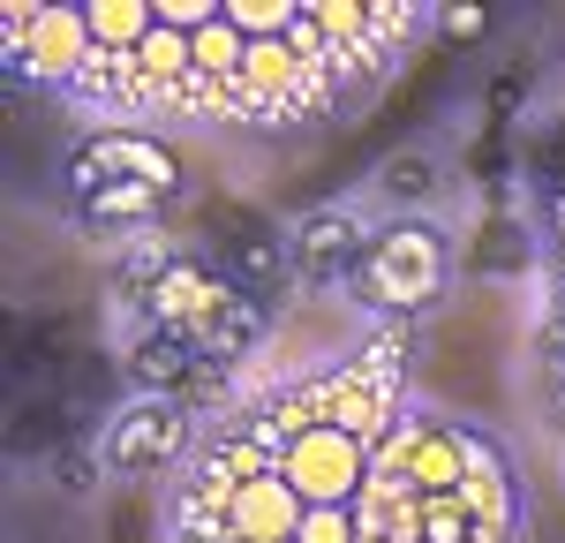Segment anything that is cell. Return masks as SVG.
Here are the masks:
<instances>
[{"instance_id": "6da1fadb", "label": "cell", "mask_w": 565, "mask_h": 543, "mask_svg": "<svg viewBox=\"0 0 565 543\" xmlns=\"http://www.w3.org/2000/svg\"><path fill=\"white\" fill-rule=\"evenodd\" d=\"M279 476L302 491V505H354L370 491L377 460H370V438H354L348 423H302L279 446Z\"/></svg>"}, {"instance_id": "7a4b0ae2", "label": "cell", "mask_w": 565, "mask_h": 543, "mask_svg": "<svg viewBox=\"0 0 565 543\" xmlns=\"http://www.w3.org/2000/svg\"><path fill=\"white\" fill-rule=\"evenodd\" d=\"M302 521H309V505L279 468L242 476V483H226V498H218V529H226L234 543H295Z\"/></svg>"}, {"instance_id": "3957f363", "label": "cell", "mask_w": 565, "mask_h": 543, "mask_svg": "<svg viewBox=\"0 0 565 543\" xmlns=\"http://www.w3.org/2000/svg\"><path fill=\"white\" fill-rule=\"evenodd\" d=\"M15 68H31L45 84H61V76H84L90 68V23L84 8H39V23H31V39H23V61Z\"/></svg>"}, {"instance_id": "277c9868", "label": "cell", "mask_w": 565, "mask_h": 543, "mask_svg": "<svg viewBox=\"0 0 565 543\" xmlns=\"http://www.w3.org/2000/svg\"><path fill=\"white\" fill-rule=\"evenodd\" d=\"M370 287L385 295V302H423L437 287V242L430 234H385L377 249H370Z\"/></svg>"}, {"instance_id": "5b68a950", "label": "cell", "mask_w": 565, "mask_h": 543, "mask_svg": "<svg viewBox=\"0 0 565 543\" xmlns=\"http://www.w3.org/2000/svg\"><path fill=\"white\" fill-rule=\"evenodd\" d=\"M460 505H468V521H476L482 543H498L513 529V483H505V468H498V453H482L468 460V483H460Z\"/></svg>"}, {"instance_id": "8992f818", "label": "cell", "mask_w": 565, "mask_h": 543, "mask_svg": "<svg viewBox=\"0 0 565 543\" xmlns=\"http://www.w3.org/2000/svg\"><path fill=\"white\" fill-rule=\"evenodd\" d=\"M84 23H90V61H98V53L129 61L136 45L159 31V8H151V0H90Z\"/></svg>"}, {"instance_id": "52a82bcc", "label": "cell", "mask_w": 565, "mask_h": 543, "mask_svg": "<svg viewBox=\"0 0 565 543\" xmlns=\"http://www.w3.org/2000/svg\"><path fill=\"white\" fill-rule=\"evenodd\" d=\"M295 76H302V45H295V39H264V45H249L242 84H234V91H242L249 106H287Z\"/></svg>"}, {"instance_id": "ba28073f", "label": "cell", "mask_w": 565, "mask_h": 543, "mask_svg": "<svg viewBox=\"0 0 565 543\" xmlns=\"http://www.w3.org/2000/svg\"><path fill=\"white\" fill-rule=\"evenodd\" d=\"M129 76H136V91H151V98H167V91L181 84V76H196V45L181 39V31H151V39L129 53Z\"/></svg>"}, {"instance_id": "9c48e42d", "label": "cell", "mask_w": 565, "mask_h": 543, "mask_svg": "<svg viewBox=\"0 0 565 543\" xmlns=\"http://www.w3.org/2000/svg\"><path fill=\"white\" fill-rule=\"evenodd\" d=\"M226 23L249 45H264V39H295L302 8H295V0H226Z\"/></svg>"}, {"instance_id": "30bf717a", "label": "cell", "mask_w": 565, "mask_h": 543, "mask_svg": "<svg viewBox=\"0 0 565 543\" xmlns=\"http://www.w3.org/2000/svg\"><path fill=\"white\" fill-rule=\"evenodd\" d=\"M423 543H482L476 521H468V505H460V491L423 498Z\"/></svg>"}, {"instance_id": "8fae6325", "label": "cell", "mask_w": 565, "mask_h": 543, "mask_svg": "<svg viewBox=\"0 0 565 543\" xmlns=\"http://www.w3.org/2000/svg\"><path fill=\"white\" fill-rule=\"evenodd\" d=\"M174 446V415L167 407H143V415H129V430H121V460H143V453H167Z\"/></svg>"}, {"instance_id": "7c38bea8", "label": "cell", "mask_w": 565, "mask_h": 543, "mask_svg": "<svg viewBox=\"0 0 565 543\" xmlns=\"http://www.w3.org/2000/svg\"><path fill=\"white\" fill-rule=\"evenodd\" d=\"M218 302H226V295H218L212 279H196V272H174L167 295H159V310H167V317H196V310H218Z\"/></svg>"}, {"instance_id": "4fadbf2b", "label": "cell", "mask_w": 565, "mask_h": 543, "mask_svg": "<svg viewBox=\"0 0 565 543\" xmlns=\"http://www.w3.org/2000/svg\"><path fill=\"white\" fill-rule=\"evenodd\" d=\"M295 543H362V521H354V505H309Z\"/></svg>"}, {"instance_id": "5bb4252c", "label": "cell", "mask_w": 565, "mask_h": 543, "mask_svg": "<svg viewBox=\"0 0 565 543\" xmlns=\"http://www.w3.org/2000/svg\"><path fill=\"white\" fill-rule=\"evenodd\" d=\"M302 249H309V265H340V257L354 249V226L340 220V212H332V220H309L302 226Z\"/></svg>"}, {"instance_id": "9a60e30c", "label": "cell", "mask_w": 565, "mask_h": 543, "mask_svg": "<svg viewBox=\"0 0 565 543\" xmlns=\"http://www.w3.org/2000/svg\"><path fill=\"white\" fill-rule=\"evenodd\" d=\"M445 31H452V39H476V31H482V8H452V15H445Z\"/></svg>"}]
</instances>
